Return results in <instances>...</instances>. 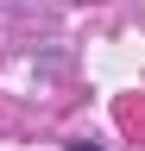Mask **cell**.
Returning <instances> with one entry per match:
<instances>
[{"label": "cell", "mask_w": 145, "mask_h": 151, "mask_svg": "<svg viewBox=\"0 0 145 151\" xmlns=\"http://www.w3.org/2000/svg\"><path fill=\"white\" fill-rule=\"evenodd\" d=\"M69 151H101V145H69Z\"/></svg>", "instance_id": "1"}]
</instances>
